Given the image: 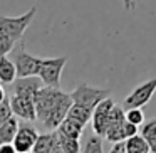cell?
<instances>
[{"instance_id": "7", "label": "cell", "mask_w": 156, "mask_h": 153, "mask_svg": "<svg viewBox=\"0 0 156 153\" xmlns=\"http://www.w3.org/2000/svg\"><path fill=\"white\" fill-rule=\"evenodd\" d=\"M9 99H10V106H12V111H14L15 116L25 119V121H35V119H37L35 98L12 93V94L9 96Z\"/></svg>"}, {"instance_id": "2", "label": "cell", "mask_w": 156, "mask_h": 153, "mask_svg": "<svg viewBox=\"0 0 156 153\" xmlns=\"http://www.w3.org/2000/svg\"><path fill=\"white\" fill-rule=\"evenodd\" d=\"M35 14H37V7H30L25 14L19 15V17L0 15V34H5L9 37H12L14 41H19L24 35V32L27 31V27L30 25V22L34 20Z\"/></svg>"}, {"instance_id": "28", "label": "cell", "mask_w": 156, "mask_h": 153, "mask_svg": "<svg viewBox=\"0 0 156 153\" xmlns=\"http://www.w3.org/2000/svg\"><path fill=\"white\" fill-rule=\"evenodd\" d=\"M149 146H151V151H154V153H156V136L153 138V141L149 143Z\"/></svg>"}, {"instance_id": "22", "label": "cell", "mask_w": 156, "mask_h": 153, "mask_svg": "<svg viewBox=\"0 0 156 153\" xmlns=\"http://www.w3.org/2000/svg\"><path fill=\"white\" fill-rule=\"evenodd\" d=\"M14 116V111H12V106H10V99H5V101L0 103V125L4 121H7L9 118Z\"/></svg>"}, {"instance_id": "10", "label": "cell", "mask_w": 156, "mask_h": 153, "mask_svg": "<svg viewBox=\"0 0 156 153\" xmlns=\"http://www.w3.org/2000/svg\"><path fill=\"white\" fill-rule=\"evenodd\" d=\"M39 138V133L32 126H20L14 138V146L17 153H30Z\"/></svg>"}, {"instance_id": "21", "label": "cell", "mask_w": 156, "mask_h": 153, "mask_svg": "<svg viewBox=\"0 0 156 153\" xmlns=\"http://www.w3.org/2000/svg\"><path fill=\"white\" fill-rule=\"evenodd\" d=\"M15 42L17 41H14V39L9 37V35L0 34V57H4V56H7L10 51H14Z\"/></svg>"}, {"instance_id": "12", "label": "cell", "mask_w": 156, "mask_h": 153, "mask_svg": "<svg viewBox=\"0 0 156 153\" xmlns=\"http://www.w3.org/2000/svg\"><path fill=\"white\" fill-rule=\"evenodd\" d=\"M55 145H59V136H57V129H52L51 133L39 135L32 153H49Z\"/></svg>"}, {"instance_id": "6", "label": "cell", "mask_w": 156, "mask_h": 153, "mask_svg": "<svg viewBox=\"0 0 156 153\" xmlns=\"http://www.w3.org/2000/svg\"><path fill=\"white\" fill-rule=\"evenodd\" d=\"M156 93V78L136 86L131 93L124 98V106L126 108H143L149 103L153 94Z\"/></svg>"}, {"instance_id": "24", "label": "cell", "mask_w": 156, "mask_h": 153, "mask_svg": "<svg viewBox=\"0 0 156 153\" xmlns=\"http://www.w3.org/2000/svg\"><path fill=\"white\" fill-rule=\"evenodd\" d=\"M109 153H128V151H126V145H124V141H118V143H114V145L111 146V150H109Z\"/></svg>"}, {"instance_id": "29", "label": "cell", "mask_w": 156, "mask_h": 153, "mask_svg": "<svg viewBox=\"0 0 156 153\" xmlns=\"http://www.w3.org/2000/svg\"><path fill=\"white\" fill-rule=\"evenodd\" d=\"M151 153H154V151H151Z\"/></svg>"}, {"instance_id": "23", "label": "cell", "mask_w": 156, "mask_h": 153, "mask_svg": "<svg viewBox=\"0 0 156 153\" xmlns=\"http://www.w3.org/2000/svg\"><path fill=\"white\" fill-rule=\"evenodd\" d=\"M138 128H139L138 125H133V123H129L128 119H126V121L122 123V136H124V140L138 135Z\"/></svg>"}, {"instance_id": "5", "label": "cell", "mask_w": 156, "mask_h": 153, "mask_svg": "<svg viewBox=\"0 0 156 153\" xmlns=\"http://www.w3.org/2000/svg\"><path fill=\"white\" fill-rule=\"evenodd\" d=\"M24 44H20V49L15 51L14 62L17 67V78H29V76H39L42 66V59L29 54L24 51Z\"/></svg>"}, {"instance_id": "8", "label": "cell", "mask_w": 156, "mask_h": 153, "mask_svg": "<svg viewBox=\"0 0 156 153\" xmlns=\"http://www.w3.org/2000/svg\"><path fill=\"white\" fill-rule=\"evenodd\" d=\"M112 108H114V99L109 96V98L102 99L92 111V129L96 135L102 136V138H104L106 129L109 126V115H111Z\"/></svg>"}, {"instance_id": "4", "label": "cell", "mask_w": 156, "mask_h": 153, "mask_svg": "<svg viewBox=\"0 0 156 153\" xmlns=\"http://www.w3.org/2000/svg\"><path fill=\"white\" fill-rule=\"evenodd\" d=\"M67 57H47L42 59V66H41V72L39 78L42 79L44 86H51V88H61V76L62 71L66 67Z\"/></svg>"}, {"instance_id": "3", "label": "cell", "mask_w": 156, "mask_h": 153, "mask_svg": "<svg viewBox=\"0 0 156 153\" xmlns=\"http://www.w3.org/2000/svg\"><path fill=\"white\" fill-rule=\"evenodd\" d=\"M111 96V91L109 89H104V88H96V86H91V84H79L74 91L71 93V98L74 103L77 104H82V106H87V108L94 109L102 99L109 98Z\"/></svg>"}, {"instance_id": "15", "label": "cell", "mask_w": 156, "mask_h": 153, "mask_svg": "<svg viewBox=\"0 0 156 153\" xmlns=\"http://www.w3.org/2000/svg\"><path fill=\"white\" fill-rule=\"evenodd\" d=\"M124 145L128 153H151V146L143 135H134L124 140Z\"/></svg>"}, {"instance_id": "20", "label": "cell", "mask_w": 156, "mask_h": 153, "mask_svg": "<svg viewBox=\"0 0 156 153\" xmlns=\"http://www.w3.org/2000/svg\"><path fill=\"white\" fill-rule=\"evenodd\" d=\"M126 119L133 125H138L141 126L144 123V113H143L141 108H128L126 111Z\"/></svg>"}, {"instance_id": "13", "label": "cell", "mask_w": 156, "mask_h": 153, "mask_svg": "<svg viewBox=\"0 0 156 153\" xmlns=\"http://www.w3.org/2000/svg\"><path fill=\"white\" fill-rule=\"evenodd\" d=\"M17 79V67L15 62L10 61L7 56L0 57V82L4 84H12Z\"/></svg>"}, {"instance_id": "9", "label": "cell", "mask_w": 156, "mask_h": 153, "mask_svg": "<svg viewBox=\"0 0 156 153\" xmlns=\"http://www.w3.org/2000/svg\"><path fill=\"white\" fill-rule=\"evenodd\" d=\"M72 98H71V93H69V96H66L64 99H62L61 103H59L57 106H55L54 109H52L51 113L47 115V118L42 121V125L45 126L47 129H57L59 126H61V123L64 121L66 118H67V113H69V108L72 106Z\"/></svg>"}, {"instance_id": "19", "label": "cell", "mask_w": 156, "mask_h": 153, "mask_svg": "<svg viewBox=\"0 0 156 153\" xmlns=\"http://www.w3.org/2000/svg\"><path fill=\"white\" fill-rule=\"evenodd\" d=\"M82 153H104V148H102V136L96 135V133L91 135L87 138V141H86Z\"/></svg>"}, {"instance_id": "17", "label": "cell", "mask_w": 156, "mask_h": 153, "mask_svg": "<svg viewBox=\"0 0 156 153\" xmlns=\"http://www.w3.org/2000/svg\"><path fill=\"white\" fill-rule=\"evenodd\" d=\"M57 131L62 133V135H66V136H71V138H81L82 131H84V125H81L79 121H76V119H72L67 116V118L61 123Z\"/></svg>"}, {"instance_id": "25", "label": "cell", "mask_w": 156, "mask_h": 153, "mask_svg": "<svg viewBox=\"0 0 156 153\" xmlns=\"http://www.w3.org/2000/svg\"><path fill=\"white\" fill-rule=\"evenodd\" d=\"M0 153H17L14 143H0Z\"/></svg>"}, {"instance_id": "11", "label": "cell", "mask_w": 156, "mask_h": 153, "mask_svg": "<svg viewBox=\"0 0 156 153\" xmlns=\"http://www.w3.org/2000/svg\"><path fill=\"white\" fill-rule=\"evenodd\" d=\"M44 86L42 79L39 76H29V78H17L12 82V93L17 94H24V96H30L35 98L37 91Z\"/></svg>"}, {"instance_id": "16", "label": "cell", "mask_w": 156, "mask_h": 153, "mask_svg": "<svg viewBox=\"0 0 156 153\" xmlns=\"http://www.w3.org/2000/svg\"><path fill=\"white\" fill-rule=\"evenodd\" d=\"M92 111H94V109L87 108V106H82V104H77V103H72V106L69 108L67 116L86 126L92 119Z\"/></svg>"}, {"instance_id": "26", "label": "cell", "mask_w": 156, "mask_h": 153, "mask_svg": "<svg viewBox=\"0 0 156 153\" xmlns=\"http://www.w3.org/2000/svg\"><path fill=\"white\" fill-rule=\"evenodd\" d=\"M122 4H124L126 10H133L134 9V0H122Z\"/></svg>"}, {"instance_id": "18", "label": "cell", "mask_w": 156, "mask_h": 153, "mask_svg": "<svg viewBox=\"0 0 156 153\" xmlns=\"http://www.w3.org/2000/svg\"><path fill=\"white\" fill-rule=\"evenodd\" d=\"M57 136H59V145H61L64 153H81V141H79V138H71V136H66L59 131H57Z\"/></svg>"}, {"instance_id": "27", "label": "cell", "mask_w": 156, "mask_h": 153, "mask_svg": "<svg viewBox=\"0 0 156 153\" xmlns=\"http://www.w3.org/2000/svg\"><path fill=\"white\" fill-rule=\"evenodd\" d=\"M2 84H4V82H0V103H2V101H5V99L9 98V96H7V93H5V89H4V86H2Z\"/></svg>"}, {"instance_id": "14", "label": "cell", "mask_w": 156, "mask_h": 153, "mask_svg": "<svg viewBox=\"0 0 156 153\" xmlns=\"http://www.w3.org/2000/svg\"><path fill=\"white\" fill-rule=\"evenodd\" d=\"M19 128H20V125H19L17 118H9L7 121H4L2 125H0V143H14V138L15 135H17Z\"/></svg>"}, {"instance_id": "1", "label": "cell", "mask_w": 156, "mask_h": 153, "mask_svg": "<svg viewBox=\"0 0 156 153\" xmlns=\"http://www.w3.org/2000/svg\"><path fill=\"white\" fill-rule=\"evenodd\" d=\"M69 96V93H64L61 88H51V86H42L35 94V111H37V119L44 121L47 115Z\"/></svg>"}]
</instances>
